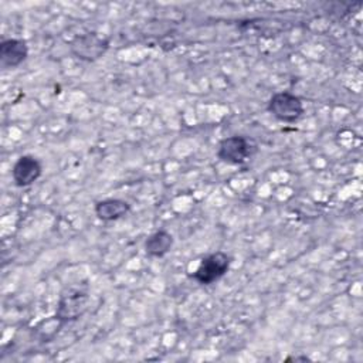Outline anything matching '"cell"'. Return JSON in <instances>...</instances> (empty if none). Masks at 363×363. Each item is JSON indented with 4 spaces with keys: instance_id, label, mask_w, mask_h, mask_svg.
Segmentation results:
<instances>
[{
    "instance_id": "9",
    "label": "cell",
    "mask_w": 363,
    "mask_h": 363,
    "mask_svg": "<svg viewBox=\"0 0 363 363\" xmlns=\"http://www.w3.org/2000/svg\"><path fill=\"white\" fill-rule=\"evenodd\" d=\"M173 235L167 230H157L152 233L143 244L145 254L150 258H162L164 257L173 247Z\"/></svg>"
},
{
    "instance_id": "1",
    "label": "cell",
    "mask_w": 363,
    "mask_h": 363,
    "mask_svg": "<svg viewBox=\"0 0 363 363\" xmlns=\"http://www.w3.org/2000/svg\"><path fill=\"white\" fill-rule=\"evenodd\" d=\"M257 153L255 142L244 135H231L224 138L217 147V157L233 166L247 163Z\"/></svg>"
},
{
    "instance_id": "5",
    "label": "cell",
    "mask_w": 363,
    "mask_h": 363,
    "mask_svg": "<svg viewBox=\"0 0 363 363\" xmlns=\"http://www.w3.org/2000/svg\"><path fill=\"white\" fill-rule=\"evenodd\" d=\"M89 295H88V286H71L61 292L55 316L65 325L71 320L78 319L88 308Z\"/></svg>"
},
{
    "instance_id": "3",
    "label": "cell",
    "mask_w": 363,
    "mask_h": 363,
    "mask_svg": "<svg viewBox=\"0 0 363 363\" xmlns=\"http://www.w3.org/2000/svg\"><path fill=\"white\" fill-rule=\"evenodd\" d=\"M68 47L75 58L85 62H94L109 50V38L96 31H89L75 35Z\"/></svg>"
},
{
    "instance_id": "6",
    "label": "cell",
    "mask_w": 363,
    "mask_h": 363,
    "mask_svg": "<svg viewBox=\"0 0 363 363\" xmlns=\"http://www.w3.org/2000/svg\"><path fill=\"white\" fill-rule=\"evenodd\" d=\"M43 174L41 162L33 155L20 156L11 167V179L17 187H28L34 184Z\"/></svg>"
},
{
    "instance_id": "2",
    "label": "cell",
    "mask_w": 363,
    "mask_h": 363,
    "mask_svg": "<svg viewBox=\"0 0 363 363\" xmlns=\"http://www.w3.org/2000/svg\"><path fill=\"white\" fill-rule=\"evenodd\" d=\"M233 258L224 251H216L207 254L201 258L199 267L190 274V278L194 279L199 285H211L221 279L230 269Z\"/></svg>"
},
{
    "instance_id": "8",
    "label": "cell",
    "mask_w": 363,
    "mask_h": 363,
    "mask_svg": "<svg viewBox=\"0 0 363 363\" xmlns=\"http://www.w3.org/2000/svg\"><path fill=\"white\" fill-rule=\"evenodd\" d=\"M95 216L105 223L116 221L130 213V204L122 199H104L95 203Z\"/></svg>"
},
{
    "instance_id": "7",
    "label": "cell",
    "mask_w": 363,
    "mask_h": 363,
    "mask_svg": "<svg viewBox=\"0 0 363 363\" xmlns=\"http://www.w3.org/2000/svg\"><path fill=\"white\" fill-rule=\"evenodd\" d=\"M28 57V45L23 38H6L0 43V65L17 68Z\"/></svg>"
},
{
    "instance_id": "4",
    "label": "cell",
    "mask_w": 363,
    "mask_h": 363,
    "mask_svg": "<svg viewBox=\"0 0 363 363\" xmlns=\"http://www.w3.org/2000/svg\"><path fill=\"white\" fill-rule=\"evenodd\" d=\"M267 111L279 122L294 123L305 112L302 99L288 91L275 92L267 102Z\"/></svg>"
}]
</instances>
